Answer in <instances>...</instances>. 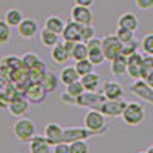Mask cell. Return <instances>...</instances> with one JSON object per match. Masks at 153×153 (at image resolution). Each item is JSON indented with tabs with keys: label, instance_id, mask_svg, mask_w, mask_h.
Returning <instances> with one entry per match:
<instances>
[{
	"label": "cell",
	"instance_id": "29",
	"mask_svg": "<svg viewBox=\"0 0 153 153\" xmlns=\"http://www.w3.org/2000/svg\"><path fill=\"white\" fill-rule=\"evenodd\" d=\"M11 37H12L11 26L6 23L5 19H0V46L8 45L11 42Z\"/></svg>",
	"mask_w": 153,
	"mask_h": 153
},
{
	"label": "cell",
	"instance_id": "20",
	"mask_svg": "<svg viewBox=\"0 0 153 153\" xmlns=\"http://www.w3.org/2000/svg\"><path fill=\"white\" fill-rule=\"evenodd\" d=\"M51 58H52V61L57 63V65H63V63H66L71 58V54L68 52V49L65 48L63 42L57 43L54 48H51Z\"/></svg>",
	"mask_w": 153,
	"mask_h": 153
},
{
	"label": "cell",
	"instance_id": "13",
	"mask_svg": "<svg viewBox=\"0 0 153 153\" xmlns=\"http://www.w3.org/2000/svg\"><path fill=\"white\" fill-rule=\"evenodd\" d=\"M61 37H63V40H68V42H72V43L83 42V25L76 23L74 20L68 22Z\"/></svg>",
	"mask_w": 153,
	"mask_h": 153
},
{
	"label": "cell",
	"instance_id": "44",
	"mask_svg": "<svg viewBox=\"0 0 153 153\" xmlns=\"http://www.w3.org/2000/svg\"><path fill=\"white\" fill-rule=\"evenodd\" d=\"M138 153H147V150H146V152H138Z\"/></svg>",
	"mask_w": 153,
	"mask_h": 153
},
{
	"label": "cell",
	"instance_id": "10",
	"mask_svg": "<svg viewBox=\"0 0 153 153\" xmlns=\"http://www.w3.org/2000/svg\"><path fill=\"white\" fill-rule=\"evenodd\" d=\"M91 136H95L94 132H91L86 127H66L65 132H63V141L71 144L75 141H80V139H89Z\"/></svg>",
	"mask_w": 153,
	"mask_h": 153
},
{
	"label": "cell",
	"instance_id": "16",
	"mask_svg": "<svg viewBox=\"0 0 153 153\" xmlns=\"http://www.w3.org/2000/svg\"><path fill=\"white\" fill-rule=\"evenodd\" d=\"M63 132H65V129L57 124V123H49L45 126V130H43V136L48 139V141L51 144H58L63 141Z\"/></svg>",
	"mask_w": 153,
	"mask_h": 153
},
{
	"label": "cell",
	"instance_id": "8",
	"mask_svg": "<svg viewBox=\"0 0 153 153\" xmlns=\"http://www.w3.org/2000/svg\"><path fill=\"white\" fill-rule=\"evenodd\" d=\"M87 48H89V60L92 61L94 66H100L103 65V61L106 60L104 57V51H103V38H91L87 42Z\"/></svg>",
	"mask_w": 153,
	"mask_h": 153
},
{
	"label": "cell",
	"instance_id": "31",
	"mask_svg": "<svg viewBox=\"0 0 153 153\" xmlns=\"http://www.w3.org/2000/svg\"><path fill=\"white\" fill-rule=\"evenodd\" d=\"M42 60H40V57H38L35 52H26L23 57H22V65L26 68L28 71H31V69H34L38 63H40Z\"/></svg>",
	"mask_w": 153,
	"mask_h": 153
},
{
	"label": "cell",
	"instance_id": "22",
	"mask_svg": "<svg viewBox=\"0 0 153 153\" xmlns=\"http://www.w3.org/2000/svg\"><path fill=\"white\" fill-rule=\"evenodd\" d=\"M58 78H60V83L61 84L68 86V84H72L75 81H78L81 76H80L78 72H76L75 66H66V68H63L60 71V76H58Z\"/></svg>",
	"mask_w": 153,
	"mask_h": 153
},
{
	"label": "cell",
	"instance_id": "18",
	"mask_svg": "<svg viewBox=\"0 0 153 153\" xmlns=\"http://www.w3.org/2000/svg\"><path fill=\"white\" fill-rule=\"evenodd\" d=\"M103 94L107 100H123L124 97V89L118 81L107 80L103 86Z\"/></svg>",
	"mask_w": 153,
	"mask_h": 153
},
{
	"label": "cell",
	"instance_id": "17",
	"mask_svg": "<svg viewBox=\"0 0 153 153\" xmlns=\"http://www.w3.org/2000/svg\"><path fill=\"white\" fill-rule=\"evenodd\" d=\"M29 144V152L31 153H52V147L54 144H51L45 136H34L31 141L28 143Z\"/></svg>",
	"mask_w": 153,
	"mask_h": 153
},
{
	"label": "cell",
	"instance_id": "38",
	"mask_svg": "<svg viewBox=\"0 0 153 153\" xmlns=\"http://www.w3.org/2000/svg\"><path fill=\"white\" fill-rule=\"evenodd\" d=\"M94 37H95V28L92 25H83V42L87 43Z\"/></svg>",
	"mask_w": 153,
	"mask_h": 153
},
{
	"label": "cell",
	"instance_id": "6",
	"mask_svg": "<svg viewBox=\"0 0 153 153\" xmlns=\"http://www.w3.org/2000/svg\"><path fill=\"white\" fill-rule=\"evenodd\" d=\"M48 94L49 92L46 91V87L40 81H31V84H28L26 89H25V97L28 98V101L31 104H42V103H45Z\"/></svg>",
	"mask_w": 153,
	"mask_h": 153
},
{
	"label": "cell",
	"instance_id": "35",
	"mask_svg": "<svg viewBox=\"0 0 153 153\" xmlns=\"http://www.w3.org/2000/svg\"><path fill=\"white\" fill-rule=\"evenodd\" d=\"M71 153H89V144L86 139H80V141L71 143Z\"/></svg>",
	"mask_w": 153,
	"mask_h": 153
},
{
	"label": "cell",
	"instance_id": "40",
	"mask_svg": "<svg viewBox=\"0 0 153 153\" xmlns=\"http://www.w3.org/2000/svg\"><path fill=\"white\" fill-rule=\"evenodd\" d=\"M52 153H71V146L68 143H65V141H61V143L54 146Z\"/></svg>",
	"mask_w": 153,
	"mask_h": 153
},
{
	"label": "cell",
	"instance_id": "2",
	"mask_svg": "<svg viewBox=\"0 0 153 153\" xmlns=\"http://www.w3.org/2000/svg\"><path fill=\"white\" fill-rule=\"evenodd\" d=\"M12 133L20 143H29L37 133V126L32 120L20 117L12 124Z\"/></svg>",
	"mask_w": 153,
	"mask_h": 153
},
{
	"label": "cell",
	"instance_id": "5",
	"mask_svg": "<svg viewBox=\"0 0 153 153\" xmlns=\"http://www.w3.org/2000/svg\"><path fill=\"white\" fill-rule=\"evenodd\" d=\"M123 43L118 40L117 35H106L103 38V51L106 61H113L115 58H118L123 55Z\"/></svg>",
	"mask_w": 153,
	"mask_h": 153
},
{
	"label": "cell",
	"instance_id": "21",
	"mask_svg": "<svg viewBox=\"0 0 153 153\" xmlns=\"http://www.w3.org/2000/svg\"><path fill=\"white\" fill-rule=\"evenodd\" d=\"M65 26H66V23L65 20H63L60 16H49L46 20H45V25H43V28L49 29V31H52L58 35L63 34V31H65Z\"/></svg>",
	"mask_w": 153,
	"mask_h": 153
},
{
	"label": "cell",
	"instance_id": "24",
	"mask_svg": "<svg viewBox=\"0 0 153 153\" xmlns=\"http://www.w3.org/2000/svg\"><path fill=\"white\" fill-rule=\"evenodd\" d=\"M110 72L115 76L127 75V57L120 55L118 58H115L113 61H110Z\"/></svg>",
	"mask_w": 153,
	"mask_h": 153
},
{
	"label": "cell",
	"instance_id": "37",
	"mask_svg": "<svg viewBox=\"0 0 153 153\" xmlns=\"http://www.w3.org/2000/svg\"><path fill=\"white\" fill-rule=\"evenodd\" d=\"M139 48H141V43H138L136 40H133V42H130V43H127V45L123 46V55L124 57H129V55L138 52Z\"/></svg>",
	"mask_w": 153,
	"mask_h": 153
},
{
	"label": "cell",
	"instance_id": "28",
	"mask_svg": "<svg viewBox=\"0 0 153 153\" xmlns=\"http://www.w3.org/2000/svg\"><path fill=\"white\" fill-rule=\"evenodd\" d=\"M58 81H60V78H57L54 72L46 71V74L43 75V78H42V81H40V83L46 87V91L51 94V92H54L55 89L58 87Z\"/></svg>",
	"mask_w": 153,
	"mask_h": 153
},
{
	"label": "cell",
	"instance_id": "15",
	"mask_svg": "<svg viewBox=\"0 0 153 153\" xmlns=\"http://www.w3.org/2000/svg\"><path fill=\"white\" fill-rule=\"evenodd\" d=\"M17 34L25 38V40H31L38 34V23L34 19H23V22L17 26Z\"/></svg>",
	"mask_w": 153,
	"mask_h": 153
},
{
	"label": "cell",
	"instance_id": "27",
	"mask_svg": "<svg viewBox=\"0 0 153 153\" xmlns=\"http://www.w3.org/2000/svg\"><path fill=\"white\" fill-rule=\"evenodd\" d=\"M71 58L72 60H84V58H89V48H87V43L86 42H78L74 45V49L71 52Z\"/></svg>",
	"mask_w": 153,
	"mask_h": 153
},
{
	"label": "cell",
	"instance_id": "3",
	"mask_svg": "<svg viewBox=\"0 0 153 153\" xmlns=\"http://www.w3.org/2000/svg\"><path fill=\"white\" fill-rule=\"evenodd\" d=\"M121 118H123V121L127 126L136 127V126H139L144 121V118H146V109L139 103H136V101L127 103V106H126V109H124V112L121 115Z\"/></svg>",
	"mask_w": 153,
	"mask_h": 153
},
{
	"label": "cell",
	"instance_id": "30",
	"mask_svg": "<svg viewBox=\"0 0 153 153\" xmlns=\"http://www.w3.org/2000/svg\"><path fill=\"white\" fill-rule=\"evenodd\" d=\"M75 69L76 72L80 74V76H84L87 74H91L92 69H94V65H92V61L89 60V58H84V60H76L75 61Z\"/></svg>",
	"mask_w": 153,
	"mask_h": 153
},
{
	"label": "cell",
	"instance_id": "1",
	"mask_svg": "<svg viewBox=\"0 0 153 153\" xmlns=\"http://www.w3.org/2000/svg\"><path fill=\"white\" fill-rule=\"evenodd\" d=\"M106 115L103 112H100L98 109H89L84 113L83 118V126L95 135H101L107 130V124H106Z\"/></svg>",
	"mask_w": 153,
	"mask_h": 153
},
{
	"label": "cell",
	"instance_id": "32",
	"mask_svg": "<svg viewBox=\"0 0 153 153\" xmlns=\"http://www.w3.org/2000/svg\"><path fill=\"white\" fill-rule=\"evenodd\" d=\"M115 35L118 37V40H120L123 45H127V43H130V42L135 40V31L126 29V28H118V26H117Z\"/></svg>",
	"mask_w": 153,
	"mask_h": 153
},
{
	"label": "cell",
	"instance_id": "25",
	"mask_svg": "<svg viewBox=\"0 0 153 153\" xmlns=\"http://www.w3.org/2000/svg\"><path fill=\"white\" fill-rule=\"evenodd\" d=\"M38 35H40V43L46 48H54L57 43H60V35L46 29V28H43L40 32H38Z\"/></svg>",
	"mask_w": 153,
	"mask_h": 153
},
{
	"label": "cell",
	"instance_id": "19",
	"mask_svg": "<svg viewBox=\"0 0 153 153\" xmlns=\"http://www.w3.org/2000/svg\"><path fill=\"white\" fill-rule=\"evenodd\" d=\"M117 26L130 29V31H136L139 28V20H138L136 14H133V12H124V14H121L118 17Z\"/></svg>",
	"mask_w": 153,
	"mask_h": 153
},
{
	"label": "cell",
	"instance_id": "43",
	"mask_svg": "<svg viewBox=\"0 0 153 153\" xmlns=\"http://www.w3.org/2000/svg\"><path fill=\"white\" fill-rule=\"evenodd\" d=\"M147 153H153V146H150V147L147 149Z\"/></svg>",
	"mask_w": 153,
	"mask_h": 153
},
{
	"label": "cell",
	"instance_id": "26",
	"mask_svg": "<svg viewBox=\"0 0 153 153\" xmlns=\"http://www.w3.org/2000/svg\"><path fill=\"white\" fill-rule=\"evenodd\" d=\"M3 19L6 20V23L9 25L11 28H17L19 25L23 22V12L20 11V9H17V8H11V9H8L6 12H5V16H3Z\"/></svg>",
	"mask_w": 153,
	"mask_h": 153
},
{
	"label": "cell",
	"instance_id": "11",
	"mask_svg": "<svg viewBox=\"0 0 153 153\" xmlns=\"http://www.w3.org/2000/svg\"><path fill=\"white\" fill-rule=\"evenodd\" d=\"M28 107H29V101H28L26 97H25V94L23 95H14L9 100V103H8L9 113L12 115V117H16V118L23 117V115L28 112Z\"/></svg>",
	"mask_w": 153,
	"mask_h": 153
},
{
	"label": "cell",
	"instance_id": "4",
	"mask_svg": "<svg viewBox=\"0 0 153 153\" xmlns=\"http://www.w3.org/2000/svg\"><path fill=\"white\" fill-rule=\"evenodd\" d=\"M107 98L104 94H98V92H84L80 97L75 98V106H80L84 109H100L101 104L104 103Z\"/></svg>",
	"mask_w": 153,
	"mask_h": 153
},
{
	"label": "cell",
	"instance_id": "45",
	"mask_svg": "<svg viewBox=\"0 0 153 153\" xmlns=\"http://www.w3.org/2000/svg\"><path fill=\"white\" fill-rule=\"evenodd\" d=\"M0 75H3V74H2V71H0Z\"/></svg>",
	"mask_w": 153,
	"mask_h": 153
},
{
	"label": "cell",
	"instance_id": "14",
	"mask_svg": "<svg viewBox=\"0 0 153 153\" xmlns=\"http://www.w3.org/2000/svg\"><path fill=\"white\" fill-rule=\"evenodd\" d=\"M143 60L144 55L139 52H135L127 57V75L133 80L141 78V71H143Z\"/></svg>",
	"mask_w": 153,
	"mask_h": 153
},
{
	"label": "cell",
	"instance_id": "42",
	"mask_svg": "<svg viewBox=\"0 0 153 153\" xmlns=\"http://www.w3.org/2000/svg\"><path fill=\"white\" fill-rule=\"evenodd\" d=\"M144 80H146V81H147V83H149V84H150L152 87H153V71H152V72H150V74H149V75L146 76Z\"/></svg>",
	"mask_w": 153,
	"mask_h": 153
},
{
	"label": "cell",
	"instance_id": "39",
	"mask_svg": "<svg viewBox=\"0 0 153 153\" xmlns=\"http://www.w3.org/2000/svg\"><path fill=\"white\" fill-rule=\"evenodd\" d=\"M135 5L141 11H149L153 8V0H135Z\"/></svg>",
	"mask_w": 153,
	"mask_h": 153
},
{
	"label": "cell",
	"instance_id": "36",
	"mask_svg": "<svg viewBox=\"0 0 153 153\" xmlns=\"http://www.w3.org/2000/svg\"><path fill=\"white\" fill-rule=\"evenodd\" d=\"M153 71V55L146 54L144 60H143V71H141V78H146V76Z\"/></svg>",
	"mask_w": 153,
	"mask_h": 153
},
{
	"label": "cell",
	"instance_id": "34",
	"mask_svg": "<svg viewBox=\"0 0 153 153\" xmlns=\"http://www.w3.org/2000/svg\"><path fill=\"white\" fill-rule=\"evenodd\" d=\"M141 49L144 51L146 54L153 55V32H149L143 37L141 40Z\"/></svg>",
	"mask_w": 153,
	"mask_h": 153
},
{
	"label": "cell",
	"instance_id": "7",
	"mask_svg": "<svg viewBox=\"0 0 153 153\" xmlns=\"http://www.w3.org/2000/svg\"><path fill=\"white\" fill-rule=\"evenodd\" d=\"M130 92L135 97H138V98H141L143 101H146V103L153 104V87L144 78L135 80L132 83V86H130Z\"/></svg>",
	"mask_w": 153,
	"mask_h": 153
},
{
	"label": "cell",
	"instance_id": "9",
	"mask_svg": "<svg viewBox=\"0 0 153 153\" xmlns=\"http://www.w3.org/2000/svg\"><path fill=\"white\" fill-rule=\"evenodd\" d=\"M127 103L124 100H106L98 110L103 112L107 118H118L123 115Z\"/></svg>",
	"mask_w": 153,
	"mask_h": 153
},
{
	"label": "cell",
	"instance_id": "41",
	"mask_svg": "<svg viewBox=\"0 0 153 153\" xmlns=\"http://www.w3.org/2000/svg\"><path fill=\"white\" fill-rule=\"evenodd\" d=\"M75 5H81V6H89L91 8L94 3H95V0H74Z\"/></svg>",
	"mask_w": 153,
	"mask_h": 153
},
{
	"label": "cell",
	"instance_id": "23",
	"mask_svg": "<svg viewBox=\"0 0 153 153\" xmlns=\"http://www.w3.org/2000/svg\"><path fill=\"white\" fill-rule=\"evenodd\" d=\"M80 80H81V83H83V86L87 92H97L98 87H100V83H101V76L97 72L92 71L91 74L81 76Z\"/></svg>",
	"mask_w": 153,
	"mask_h": 153
},
{
	"label": "cell",
	"instance_id": "33",
	"mask_svg": "<svg viewBox=\"0 0 153 153\" xmlns=\"http://www.w3.org/2000/svg\"><path fill=\"white\" fill-rule=\"evenodd\" d=\"M66 92H68L71 97L76 98V97H80L81 94H84V92H86V89H84L81 80H78V81L72 83V84H68V86H66Z\"/></svg>",
	"mask_w": 153,
	"mask_h": 153
},
{
	"label": "cell",
	"instance_id": "12",
	"mask_svg": "<svg viewBox=\"0 0 153 153\" xmlns=\"http://www.w3.org/2000/svg\"><path fill=\"white\" fill-rule=\"evenodd\" d=\"M71 20L80 23V25H92L94 22V12L89 6L74 5L71 9Z\"/></svg>",
	"mask_w": 153,
	"mask_h": 153
}]
</instances>
